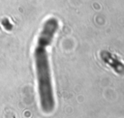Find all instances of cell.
I'll return each mask as SVG.
<instances>
[{"label": "cell", "mask_w": 124, "mask_h": 118, "mask_svg": "<svg viewBox=\"0 0 124 118\" xmlns=\"http://www.w3.org/2000/svg\"><path fill=\"white\" fill-rule=\"evenodd\" d=\"M58 29V20L54 17L48 18L38 37L34 50V59L38 78V89L40 103L45 113H50L55 105L48 54L46 48L50 45L53 37Z\"/></svg>", "instance_id": "obj_1"}, {"label": "cell", "mask_w": 124, "mask_h": 118, "mask_svg": "<svg viewBox=\"0 0 124 118\" xmlns=\"http://www.w3.org/2000/svg\"><path fill=\"white\" fill-rule=\"evenodd\" d=\"M101 58H102V60H104L105 63H107L110 68H112L117 74H124V64L115 55H113L108 51H102Z\"/></svg>", "instance_id": "obj_2"}]
</instances>
